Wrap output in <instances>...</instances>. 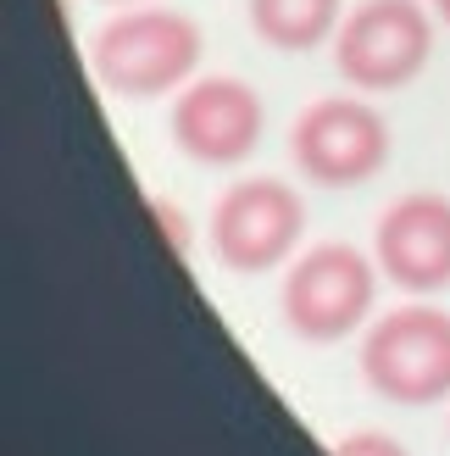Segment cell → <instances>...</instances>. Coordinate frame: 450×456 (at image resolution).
<instances>
[{
	"mask_svg": "<svg viewBox=\"0 0 450 456\" xmlns=\"http://www.w3.org/2000/svg\"><path fill=\"white\" fill-rule=\"evenodd\" d=\"M89 73L117 101H162L178 95L200 73V28L195 17L162 6H117L89 39Z\"/></svg>",
	"mask_w": 450,
	"mask_h": 456,
	"instance_id": "cell-1",
	"label": "cell"
},
{
	"mask_svg": "<svg viewBox=\"0 0 450 456\" xmlns=\"http://www.w3.org/2000/svg\"><path fill=\"white\" fill-rule=\"evenodd\" d=\"M356 362H362L367 390L395 406L450 401V312L429 301L390 306L367 323Z\"/></svg>",
	"mask_w": 450,
	"mask_h": 456,
	"instance_id": "cell-2",
	"label": "cell"
},
{
	"mask_svg": "<svg viewBox=\"0 0 450 456\" xmlns=\"http://www.w3.org/2000/svg\"><path fill=\"white\" fill-rule=\"evenodd\" d=\"M434 56V17L422 0H362L333 34V73L356 95H395Z\"/></svg>",
	"mask_w": 450,
	"mask_h": 456,
	"instance_id": "cell-3",
	"label": "cell"
},
{
	"mask_svg": "<svg viewBox=\"0 0 450 456\" xmlns=\"http://www.w3.org/2000/svg\"><path fill=\"white\" fill-rule=\"evenodd\" d=\"M373 301H378V262L362 256L356 245H311L301 250L284 273V323L311 346H333L350 339L356 329L373 323Z\"/></svg>",
	"mask_w": 450,
	"mask_h": 456,
	"instance_id": "cell-4",
	"label": "cell"
},
{
	"mask_svg": "<svg viewBox=\"0 0 450 456\" xmlns=\"http://www.w3.org/2000/svg\"><path fill=\"white\" fill-rule=\"evenodd\" d=\"M289 162L323 190H356L390 162V123L367 95H323L289 128Z\"/></svg>",
	"mask_w": 450,
	"mask_h": 456,
	"instance_id": "cell-5",
	"label": "cell"
},
{
	"mask_svg": "<svg viewBox=\"0 0 450 456\" xmlns=\"http://www.w3.org/2000/svg\"><path fill=\"white\" fill-rule=\"evenodd\" d=\"M206 234L229 273H273L295 262V245L306 234V207L295 184H284L273 173H251L217 195Z\"/></svg>",
	"mask_w": 450,
	"mask_h": 456,
	"instance_id": "cell-6",
	"label": "cell"
},
{
	"mask_svg": "<svg viewBox=\"0 0 450 456\" xmlns=\"http://www.w3.org/2000/svg\"><path fill=\"white\" fill-rule=\"evenodd\" d=\"M173 145L200 167H239L261 145L267 106L234 73H195L173 95Z\"/></svg>",
	"mask_w": 450,
	"mask_h": 456,
	"instance_id": "cell-7",
	"label": "cell"
},
{
	"mask_svg": "<svg viewBox=\"0 0 450 456\" xmlns=\"http://www.w3.org/2000/svg\"><path fill=\"white\" fill-rule=\"evenodd\" d=\"M373 262L395 289L439 295L450 284V195H400L373 228Z\"/></svg>",
	"mask_w": 450,
	"mask_h": 456,
	"instance_id": "cell-8",
	"label": "cell"
},
{
	"mask_svg": "<svg viewBox=\"0 0 450 456\" xmlns=\"http://www.w3.org/2000/svg\"><path fill=\"white\" fill-rule=\"evenodd\" d=\"M245 22H251V34L261 45L306 56L323 39L340 34L345 12H340V0H245Z\"/></svg>",
	"mask_w": 450,
	"mask_h": 456,
	"instance_id": "cell-9",
	"label": "cell"
},
{
	"mask_svg": "<svg viewBox=\"0 0 450 456\" xmlns=\"http://www.w3.org/2000/svg\"><path fill=\"white\" fill-rule=\"evenodd\" d=\"M145 207H150L156 234H167V250H173V256H189V223H184V212H178L173 200H162V195H150Z\"/></svg>",
	"mask_w": 450,
	"mask_h": 456,
	"instance_id": "cell-10",
	"label": "cell"
},
{
	"mask_svg": "<svg viewBox=\"0 0 450 456\" xmlns=\"http://www.w3.org/2000/svg\"><path fill=\"white\" fill-rule=\"evenodd\" d=\"M333 456H412V451L400 445L395 435H378V428H356V435H345L340 445H333Z\"/></svg>",
	"mask_w": 450,
	"mask_h": 456,
	"instance_id": "cell-11",
	"label": "cell"
},
{
	"mask_svg": "<svg viewBox=\"0 0 450 456\" xmlns=\"http://www.w3.org/2000/svg\"><path fill=\"white\" fill-rule=\"evenodd\" d=\"M429 12H434V17L445 22V28H450V0H429Z\"/></svg>",
	"mask_w": 450,
	"mask_h": 456,
	"instance_id": "cell-12",
	"label": "cell"
},
{
	"mask_svg": "<svg viewBox=\"0 0 450 456\" xmlns=\"http://www.w3.org/2000/svg\"><path fill=\"white\" fill-rule=\"evenodd\" d=\"M100 6H150V0H100Z\"/></svg>",
	"mask_w": 450,
	"mask_h": 456,
	"instance_id": "cell-13",
	"label": "cell"
}]
</instances>
